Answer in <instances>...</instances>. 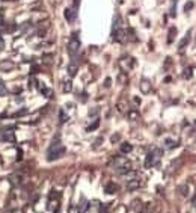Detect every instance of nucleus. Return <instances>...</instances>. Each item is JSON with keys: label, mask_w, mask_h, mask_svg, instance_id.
I'll return each mask as SVG.
<instances>
[{"label": "nucleus", "mask_w": 196, "mask_h": 213, "mask_svg": "<svg viewBox=\"0 0 196 213\" xmlns=\"http://www.w3.org/2000/svg\"><path fill=\"white\" fill-rule=\"evenodd\" d=\"M63 154H65V147L60 145V141H59V139H56V141H53V144L50 145V148H48L47 160H48V162L57 160V159H60Z\"/></svg>", "instance_id": "f257e3e1"}, {"label": "nucleus", "mask_w": 196, "mask_h": 213, "mask_svg": "<svg viewBox=\"0 0 196 213\" xmlns=\"http://www.w3.org/2000/svg\"><path fill=\"white\" fill-rule=\"evenodd\" d=\"M79 50H80V41L77 38V33H72V38L68 44V52L71 56H76L79 53Z\"/></svg>", "instance_id": "f03ea898"}, {"label": "nucleus", "mask_w": 196, "mask_h": 213, "mask_svg": "<svg viewBox=\"0 0 196 213\" xmlns=\"http://www.w3.org/2000/svg\"><path fill=\"white\" fill-rule=\"evenodd\" d=\"M77 70H79L77 62H76V61H72V62L69 64V67H68V73H69V76H71V77H74V76L77 74Z\"/></svg>", "instance_id": "7ed1b4c3"}, {"label": "nucleus", "mask_w": 196, "mask_h": 213, "mask_svg": "<svg viewBox=\"0 0 196 213\" xmlns=\"http://www.w3.org/2000/svg\"><path fill=\"white\" fill-rule=\"evenodd\" d=\"M154 159H155V156H154L153 153H148V154H146V160H145V168H151L153 165H154Z\"/></svg>", "instance_id": "20e7f679"}, {"label": "nucleus", "mask_w": 196, "mask_h": 213, "mask_svg": "<svg viewBox=\"0 0 196 213\" xmlns=\"http://www.w3.org/2000/svg\"><path fill=\"white\" fill-rule=\"evenodd\" d=\"M104 191H106V194H109V195H112V194H115L116 191H118V186L115 184V183H107L106 184V189H104Z\"/></svg>", "instance_id": "39448f33"}, {"label": "nucleus", "mask_w": 196, "mask_h": 213, "mask_svg": "<svg viewBox=\"0 0 196 213\" xmlns=\"http://www.w3.org/2000/svg\"><path fill=\"white\" fill-rule=\"evenodd\" d=\"M140 89H142L145 94H148V92L151 91V83L146 80V79H143V80L140 82Z\"/></svg>", "instance_id": "423d86ee"}, {"label": "nucleus", "mask_w": 196, "mask_h": 213, "mask_svg": "<svg viewBox=\"0 0 196 213\" xmlns=\"http://www.w3.org/2000/svg\"><path fill=\"white\" fill-rule=\"evenodd\" d=\"M131 150H133V145L128 144V142H124V144H121V153L128 154V153H131Z\"/></svg>", "instance_id": "0eeeda50"}, {"label": "nucleus", "mask_w": 196, "mask_h": 213, "mask_svg": "<svg viewBox=\"0 0 196 213\" xmlns=\"http://www.w3.org/2000/svg\"><path fill=\"white\" fill-rule=\"evenodd\" d=\"M189 39H190V32H187V35H186V36H184L183 39H181V42H180V49H178L180 52H183V50L186 49V45H187Z\"/></svg>", "instance_id": "6e6552de"}, {"label": "nucleus", "mask_w": 196, "mask_h": 213, "mask_svg": "<svg viewBox=\"0 0 196 213\" xmlns=\"http://www.w3.org/2000/svg\"><path fill=\"white\" fill-rule=\"evenodd\" d=\"M139 180H130L128 183H127V189L128 191H134V189H137L139 187Z\"/></svg>", "instance_id": "1a4fd4ad"}, {"label": "nucleus", "mask_w": 196, "mask_h": 213, "mask_svg": "<svg viewBox=\"0 0 196 213\" xmlns=\"http://www.w3.org/2000/svg\"><path fill=\"white\" fill-rule=\"evenodd\" d=\"M65 18H66L68 21H72V20L76 18V12L71 11V9H65Z\"/></svg>", "instance_id": "9d476101"}, {"label": "nucleus", "mask_w": 196, "mask_h": 213, "mask_svg": "<svg viewBox=\"0 0 196 213\" xmlns=\"http://www.w3.org/2000/svg\"><path fill=\"white\" fill-rule=\"evenodd\" d=\"M88 207H89V204H88V201L83 198L82 203H80V206H79V213H85V212L88 210Z\"/></svg>", "instance_id": "9b49d317"}, {"label": "nucleus", "mask_w": 196, "mask_h": 213, "mask_svg": "<svg viewBox=\"0 0 196 213\" xmlns=\"http://www.w3.org/2000/svg\"><path fill=\"white\" fill-rule=\"evenodd\" d=\"M175 35H177V29H175V27H170V29H169V38H167V42H169V44L174 42Z\"/></svg>", "instance_id": "f8f14e48"}, {"label": "nucleus", "mask_w": 196, "mask_h": 213, "mask_svg": "<svg viewBox=\"0 0 196 213\" xmlns=\"http://www.w3.org/2000/svg\"><path fill=\"white\" fill-rule=\"evenodd\" d=\"M3 139H5V141H9V142H14V141H15V136H14L12 132H6V130H5Z\"/></svg>", "instance_id": "ddd939ff"}, {"label": "nucleus", "mask_w": 196, "mask_h": 213, "mask_svg": "<svg viewBox=\"0 0 196 213\" xmlns=\"http://www.w3.org/2000/svg\"><path fill=\"white\" fill-rule=\"evenodd\" d=\"M164 145H166L167 148H175V147L178 145V142H175V141H172V139H166V141H164Z\"/></svg>", "instance_id": "4468645a"}, {"label": "nucleus", "mask_w": 196, "mask_h": 213, "mask_svg": "<svg viewBox=\"0 0 196 213\" xmlns=\"http://www.w3.org/2000/svg\"><path fill=\"white\" fill-rule=\"evenodd\" d=\"M59 116H60V124H63V123H66V121H68V115L65 113V110H63V109H60Z\"/></svg>", "instance_id": "2eb2a0df"}, {"label": "nucleus", "mask_w": 196, "mask_h": 213, "mask_svg": "<svg viewBox=\"0 0 196 213\" xmlns=\"http://www.w3.org/2000/svg\"><path fill=\"white\" fill-rule=\"evenodd\" d=\"M98 126H100V120H95V121H94V123H92V124H91L88 129H86V132H92V130H95Z\"/></svg>", "instance_id": "dca6fc26"}, {"label": "nucleus", "mask_w": 196, "mask_h": 213, "mask_svg": "<svg viewBox=\"0 0 196 213\" xmlns=\"http://www.w3.org/2000/svg\"><path fill=\"white\" fill-rule=\"evenodd\" d=\"M71 89H72L71 82H69V80H65V82H63V92H69Z\"/></svg>", "instance_id": "f3484780"}, {"label": "nucleus", "mask_w": 196, "mask_h": 213, "mask_svg": "<svg viewBox=\"0 0 196 213\" xmlns=\"http://www.w3.org/2000/svg\"><path fill=\"white\" fill-rule=\"evenodd\" d=\"M39 89H41V92L44 94V95H45V97H50V94H52V92H50V89H48V88H45V86L42 85V86H41Z\"/></svg>", "instance_id": "a211bd4d"}, {"label": "nucleus", "mask_w": 196, "mask_h": 213, "mask_svg": "<svg viewBox=\"0 0 196 213\" xmlns=\"http://www.w3.org/2000/svg\"><path fill=\"white\" fill-rule=\"evenodd\" d=\"M6 92H8V89H6V86L0 82V97H3V95H6Z\"/></svg>", "instance_id": "6ab92c4d"}, {"label": "nucleus", "mask_w": 196, "mask_h": 213, "mask_svg": "<svg viewBox=\"0 0 196 213\" xmlns=\"http://www.w3.org/2000/svg\"><path fill=\"white\" fill-rule=\"evenodd\" d=\"M187 191H189V187H187V186H184V184L178 187V192H181V195H184V197L187 195Z\"/></svg>", "instance_id": "aec40b11"}, {"label": "nucleus", "mask_w": 196, "mask_h": 213, "mask_svg": "<svg viewBox=\"0 0 196 213\" xmlns=\"http://www.w3.org/2000/svg\"><path fill=\"white\" fill-rule=\"evenodd\" d=\"M193 6H195V3H193V2H187V3L184 5V11H186V12H189Z\"/></svg>", "instance_id": "412c9836"}, {"label": "nucleus", "mask_w": 196, "mask_h": 213, "mask_svg": "<svg viewBox=\"0 0 196 213\" xmlns=\"http://www.w3.org/2000/svg\"><path fill=\"white\" fill-rule=\"evenodd\" d=\"M119 139H121V136H119V135H118V133H116V135H113V136H112V142H113V144H115V142H118V141H119Z\"/></svg>", "instance_id": "4be33fe9"}, {"label": "nucleus", "mask_w": 196, "mask_h": 213, "mask_svg": "<svg viewBox=\"0 0 196 213\" xmlns=\"http://www.w3.org/2000/svg\"><path fill=\"white\" fill-rule=\"evenodd\" d=\"M101 141H103V138H98V139L95 141V144H94V148H98V145L101 144Z\"/></svg>", "instance_id": "5701e85b"}, {"label": "nucleus", "mask_w": 196, "mask_h": 213, "mask_svg": "<svg viewBox=\"0 0 196 213\" xmlns=\"http://www.w3.org/2000/svg\"><path fill=\"white\" fill-rule=\"evenodd\" d=\"M190 71H192L190 68H187V70H186V73H184V77H187V79H189V77L192 76V73H190Z\"/></svg>", "instance_id": "b1692460"}, {"label": "nucleus", "mask_w": 196, "mask_h": 213, "mask_svg": "<svg viewBox=\"0 0 196 213\" xmlns=\"http://www.w3.org/2000/svg\"><path fill=\"white\" fill-rule=\"evenodd\" d=\"M175 2H174V5H172V9H170V15H172V17H175Z\"/></svg>", "instance_id": "393cba45"}, {"label": "nucleus", "mask_w": 196, "mask_h": 213, "mask_svg": "<svg viewBox=\"0 0 196 213\" xmlns=\"http://www.w3.org/2000/svg\"><path fill=\"white\" fill-rule=\"evenodd\" d=\"M98 110H100V109H98V107H95V109L89 110V115H95V113H98Z\"/></svg>", "instance_id": "a878e982"}, {"label": "nucleus", "mask_w": 196, "mask_h": 213, "mask_svg": "<svg viewBox=\"0 0 196 213\" xmlns=\"http://www.w3.org/2000/svg\"><path fill=\"white\" fill-rule=\"evenodd\" d=\"M110 83H112V80L107 77V79H106V83H104V86H106V88H109V86H110Z\"/></svg>", "instance_id": "bb28decb"}, {"label": "nucleus", "mask_w": 196, "mask_h": 213, "mask_svg": "<svg viewBox=\"0 0 196 213\" xmlns=\"http://www.w3.org/2000/svg\"><path fill=\"white\" fill-rule=\"evenodd\" d=\"M3 23H5V21H3V15H2V14H0V26H2V24H3Z\"/></svg>", "instance_id": "cd10ccee"}, {"label": "nucleus", "mask_w": 196, "mask_h": 213, "mask_svg": "<svg viewBox=\"0 0 196 213\" xmlns=\"http://www.w3.org/2000/svg\"><path fill=\"white\" fill-rule=\"evenodd\" d=\"M0 50H3V41L0 39Z\"/></svg>", "instance_id": "c85d7f7f"}, {"label": "nucleus", "mask_w": 196, "mask_h": 213, "mask_svg": "<svg viewBox=\"0 0 196 213\" xmlns=\"http://www.w3.org/2000/svg\"><path fill=\"white\" fill-rule=\"evenodd\" d=\"M5 2H14V0H5Z\"/></svg>", "instance_id": "c756f323"}, {"label": "nucleus", "mask_w": 196, "mask_h": 213, "mask_svg": "<svg viewBox=\"0 0 196 213\" xmlns=\"http://www.w3.org/2000/svg\"><path fill=\"white\" fill-rule=\"evenodd\" d=\"M74 2H76V5H77V3H79V0H74Z\"/></svg>", "instance_id": "7c9ffc66"}, {"label": "nucleus", "mask_w": 196, "mask_h": 213, "mask_svg": "<svg viewBox=\"0 0 196 213\" xmlns=\"http://www.w3.org/2000/svg\"><path fill=\"white\" fill-rule=\"evenodd\" d=\"M195 126H196V121H195Z\"/></svg>", "instance_id": "2f4dec72"}]
</instances>
